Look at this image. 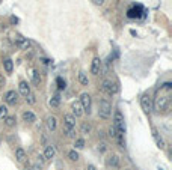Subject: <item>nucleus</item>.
I'll return each mask as SVG.
<instances>
[{"label":"nucleus","mask_w":172,"mask_h":170,"mask_svg":"<svg viewBox=\"0 0 172 170\" xmlns=\"http://www.w3.org/2000/svg\"><path fill=\"white\" fill-rule=\"evenodd\" d=\"M171 95H172V83L166 81L160 86V89L157 90L155 98L153 101V109L159 113H164L169 110L171 105Z\"/></svg>","instance_id":"f257e3e1"},{"label":"nucleus","mask_w":172,"mask_h":170,"mask_svg":"<svg viewBox=\"0 0 172 170\" xmlns=\"http://www.w3.org/2000/svg\"><path fill=\"white\" fill-rule=\"evenodd\" d=\"M113 127H115L118 134L125 133V120H124V116H122V113L119 110H116L115 114H113Z\"/></svg>","instance_id":"f03ea898"},{"label":"nucleus","mask_w":172,"mask_h":170,"mask_svg":"<svg viewBox=\"0 0 172 170\" xmlns=\"http://www.w3.org/2000/svg\"><path fill=\"white\" fill-rule=\"evenodd\" d=\"M98 114L103 119H109L110 118V114H112V104L107 100H101L100 101V104H98Z\"/></svg>","instance_id":"7ed1b4c3"},{"label":"nucleus","mask_w":172,"mask_h":170,"mask_svg":"<svg viewBox=\"0 0 172 170\" xmlns=\"http://www.w3.org/2000/svg\"><path fill=\"white\" fill-rule=\"evenodd\" d=\"M78 102L82 104L83 111L89 114V113H91V105H92V98H91V95L86 94V92H83V94L80 95V100H78Z\"/></svg>","instance_id":"20e7f679"},{"label":"nucleus","mask_w":172,"mask_h":170,"mask_svg":"<svg viewBox=\"0 0 172 170\" xmlns=\"http://www.w3.org/2000/svg\"><path fill=\"white\" fill-rule=\"evenodd\" d=\"M140 107H142V110L145 113H151L153 111V100H151L149 94H144L140 96Z\"/></svg>","instance_id":"39448f33"},{"label":"nucleus","mask_w":172,"mask_h":170,"mask_svg":"<svg viewBox=\"0 0 172 170\" xmlns=\"http://www.w3.org/2000/svg\"><path fill=\"white\" fill-rule=\"evenodd\" d=\"M101 89H103L107 95H115L118 92V86H116V83L112 81V80H104L103 85H101Z\"/></svg>","instance_id":"423d86ee"},{"label":"nucleus","mask_w":172,"mask_h":170,"mask_svg":"<svg viewBox=\"0 0 172 170\" xmlns=\"http://www.w3.org/2000/svg\"><path fill=\"white\" fill-rule=\"evenodd\" d=\"M5 101H6V104H9V105H15L18 102V94L15 90H8V92L5 94Z\"/></svg>","instance_id":"0eeeda50"},{"label":"nucleus","mask_w":172,"mask_h":170,"mask_svg":"<svg viewBox=\"0 0 172 170\" xmlns=\"http://www.w3.org/2000/svg\"><path fill=\"white\" fill-rule=\"evenodd\" d=\"M71 110H73V116L74 118H80V116H83V107H82V104L78 101H74L71 104Z\"/></svg>","instance_id":"6e6552de"},{"label":"nucleus","mask_w":172,"mask_h":170,"mask_svg":"<svg viewBox=\"0 0 172 170\" xmlns=\"http://www.w3.org/2000/svg\"><path fill=\"white\" fill-rule=\"evenodd\" d=\"M100 71H101V60H100V57H94L92 63H91V74L98 75Z\"/></svg>","instance_id":"1a4fd4ad"},{"label":"nucleus","mask_w":172,"mask_h":170,"mask_svg":"<svg viewBox=\"0 0 172 170\" xmlns=\"http://www.w3.org/2000/svg\"><path fill=\"white\" fill-rule=\"evenodd\" d=\"M18 89H20V94L23 95V96H27V95L30 94V86L27 81H20V85H18Z\"/></svg>","instance_id":"9d476101"},{"label":"nucleus","mask_w":172,"mask_h":170,"mask_svg":"<svg viewBox=\"0 0 172 170\" xmlns=\"http://www.w3.org/2000/svg\"><path fill=\"white\" fill-rule=\"evenodd\" d=\"M54 155H56V148L53 145H48L45 148V151H44V157H45V160H52L54 158Z\"/></svg>","instance_id":"9b49d317"},{"label":"nucleus","mask_w":172,"mask_h":170,"mask_svg":"<svg viewBox=\"0 0 172 170\" xmlns=\"http://www.w3.org/2000/svg\"><path fill=\"white\" fill-rule=\"evenodd\" d=\"M45 125H47V128H48L50 131H54L56 127H58V119H56L54 116H48V118L45 119Z\"/></svg>","instance_id":"f8f14e48"},{"label":"nucleus","mask_w":172,"mask_h":170,"mask_svg":"<svg viewBox=\"0 0 172 170\" xmlns=\"http://www.w3.org/2000/svg\"><path fill=\"white\" fill-rule=\"evenodd\" d=\"M23 120H24V122H29V124H32V122L36 120V116H35L33 111L26 110V111H23Z\"/></svg>","instance_id":"ddd939ff"},{"label":"nucleus","mask_w":172,"mask_h":170,"mask_svg":"<svg viewBox=\"0 0 172 170\" xmlns=\"http://www.w3.org/2000/svg\"><path fill=\"white\" fill-rule=\"evenodd\" d=\"M15 158H17L18 163H24L27 158L26 152H24V149H21V148H17L15 149Z\"/></svg>","instance_id":"4468645a"},{"label":"nucleus","mask_w":172,"mask_h":170,"mask_svg":"<svg viewBox=\"0 0 172 170\" xmlns=\"http://www.w3.org/2000/svg\"><path fill=\"white\" fill-rule=\"evenodd\" d=\"M17 45L20 50H29V48H30V41H29V39H24V38H18Z\"/></svg>","instance_id":"2eb2a0df"},{"label":"nucleus","mask_w":172,"mask_h":170,"mask_svg":"<svg viewBox=\"0 0 172 170\" xmlns=\"http://www.w3.org/2000/svg\"><path fill=\"white\" fill-rule=\"evenodd\" d=\"M153 137H154V140H155V143H157V146H159L160 149H163V148H164V142H163V138L159 136V131H157L155 128H153Z\"/></svg>","instance_id":"dca6fc26"},{"label":"nucleus","mask_w":172,"mask_h":170,"mask_svg":"<svg viewBox=\"0 0 172 170\" xmlns=\"http://www.w3.org/2000/svg\"><path fill=\"white\" fill-rule=\"evenodd\" d=\"M63 120H65V125L71 128H76V118L73 114H65L63 116Z\"/></svg>","instance_id":"f3484780"},{"label":"nucleus","mask_w":172,"mask_h":170,"mask_svg":"<svg viewBox=\"0 0 172 170\" xmlns=\"http://www.w3.org/2000/svg\"><path fill=\"white\" fill-rule=\"evenodd\" d=\"M3 68H5V71H6L8 74H11V72L14 71V62L11 59H5L3 60Z\"/></svg>","instance_id":"a211bd4d"},{"label":"nucleus","mask_w":172,"mask_h":170,"mask_svg":"<svg viewBox=\"0 0 172 170\" xmlns=\"http://www.w3.org/2000/svg\"><path fill=\"white\" fill-rule=\"evenodd\" d=\"M78 81H80V85H83V86L89 85V78H88V75H86V72H83V71L78 72Z\"/></svg>","instance_id":"6ab92c4d"},{"label":"nucleus","mask_w":172,"mask_h":170,"mask_svg":"<svg viewBox=\"0 0 172 170\" xmlns=\"http://www.w3.org/2000/svg\"><path fill=\"white\" fill-rule=\"evenodd\" d=\"M63 131H65V136L69 137V138H74V137H76V128H71V127L63 125Z\"/></svg>","instance_id":"aec40b11"},{"label":"nucleus","mask_w":172,"mask_h":170,"mask_svg":"<svg viewBox=\"0 0 172 170\" xmlns=\"http://www.w3.org/2000/svg\"><path fill=\"white\" fill-rule=\"evenodd\" d=\"M59 104H60V98L58 95H54V96H52V98L48 100V105H50V107H54V109H56V107H59Z\"/></svg>","instance_id":"412c9836"},{"label":"nucleus","mask_w":172,"mask_h":170,"mask_svg":"<svg viewBox=\"0 0 172 170\" xmlns=\"http://www.w3.org/2000/svg\"><path fill=\"white\" fill-rule=\"evenodd\" d=\"M91 129H92L91 125H89L88 122H83V124H82V127H80V133H82V134H89V133H91Z\"/></svg>","instance_id":"4be33fe9"},{"label":"nucleus","mask_w":172,"mask_h":170,"mask_svg":"<svg viewBox=\"0 0 172 170\" xmlns=\"http://www.w3.org/2000/svg\"><path fill=\"white\" fill-rule=\"evenodd\" d=\"M15 122H17V120H15V116H6V118H5V125H6V127H14Z\"/></svg>","instance_id":"5701e85b"},{"label":"nucleus","mask_w":172,"mask_h":170,"mask_svg":"<svg viewBox=\"0 0 172 170\" xmlns=\"http://www.w3.org/2000/svg\"><path fill=\"white\" fill-rule=\"evenodd\" d=\"M107 164H109V166H113V167H118V164H119V161H118V157H116V155L110 157V158L107 160Z\"/></svg>","instance_id":"b1692460"},{"label":"nucleus","mask_w":172,"mask_h":170,"mask_svg":"<svg viewBox=\"0 0 172 170\" xmlns=\"http://www.w3.org/2000/svg\"><path fill=\"white\" fill-rule=\"evenodd\" d=\"M68 158L71 160V161H77L78 160V152L74 149V151H69L68 152Z\"/></svg>","instance_id":"393cba45"},{"label":"nucleus","mask_w":172,"mask_h":170,"mask_svg":"<svg viewBox=\"0 0 172 170\" xmlns=\"http://www.w3.org/2000/svg\"><path fill=\"white\" fill-rule=\"evenodd\" d=\"M8 116V107L6 105H0V119H5Z\"/></svg>","instance_id":"a878e982"},{"label":"nucleus","mask_w":172,"mask_h":170,"mask_svg":"<svg viewBox=\"0 0 172 170\" xmlns=\"http://www.w3.org/2000/svg\"><path fill=\"white\" fill-rule=\"evenodd\" d=\"M74 146H76V149H83V148H85V140H83V138H77Z\"/></svg>","instance_id":"bb28decb"},{"label":"nucleus","mask_w":172,"mask_h":170,"mask_svg":"<svg viewBox=\"0 0 172 170\" xmlns=\"http://www.w3.org/2000/svg\"><path fill=\"white\" fill-rule=\"evenodd\" d=\"M32 77H33V83H35V85H38V83H39V80H41V77H39V72H38L36 69H33Z\"/></svg>","instance_id":"cd10ccee"},{"label":"nucleus","mask_w":172,"mask_h":170,"mask_svg":"<svg viewBox=\"0 0 172 170\" xmlns=\"http://www.w3.org/2000/svg\"><path fill=\"white\" fill-rule=\"evenodd\" d=\"M45 161H47V160H45L44 153H39V155H38V161H36V164H39V166L43 167L44 164H45Z\"/></svg>","instance_id":"c85d7f7f"},{"label":"nucleus","mask_w":172,"mask_h":170,"mask_svg":"<svg viewBox=\"0 0 172 170\" xmlns=\"http://www.w3.org/2000/svg\"><path fill=\"white\" fill-rule=\"evenodd\" d=\"M56 81H58V87H59L60 90H63V89H65V86H67V83H65V80H62V78H58V80H56Z\"/></svg>","instance_id":"c756f323"},{"label":"nucleus","mask_w":172,"mask_h":170,"mask_svg":"<svg viewBox=\"0 0 172 170\" xmlns=\"http://www.w3.org/2000/svg\"><path fill=\"white\" fill-rule=\"evenodd\" d=\"M109 136L112 137V138H116V136H118V133H116V129H115V127H110L109 128Z\"/></svg>","instance_id":"7c9ffc66"},{"label":"nucleus","mask_w":172,"mask_h":170,"mask_svg":"<svg viewBox=\"0 0 172 170\" xmlns=\"http://www.w3.org/2000/svg\"><path fill=\"white\" fill-rule=\"evenodd\" d=\"M26 101L29 102V104H35V101H36V100H35V95L29 94V95L26 96Z\"/></svg>","instance_id":"2f4dec72"},{"label":"nucleus","mask_w":172,"mask_h":170,"mask_svg":"<svg viewBox=\"0 0 172 170\" xmlns=\"http://www.w3.org/2000/svg\"><path fill=\"white\" fill-rule=\"evenodd\" d=\"M91 2H92L94 5H97V6H101V5H103L106 0H91Z\"/></svg>","instance_id":"473e14b6"},{"label":"nucleus","mask_w":172,"mask_h":170,"mask_svg":"<svg viewBox=\"0 0 172 170\" xmlns=\"http://www.w3.org/2000/svg\"><path fill=\"white\" fill-rule=\"evenodd\" d=\"M98 149H100V152H104V151H106V145H104V143H101V145L98 146Z\"/></svg>","instance_id":"72a5a7b5"},{"label":"nucleus","mask_w":172,"mask_h":170,"mask_svg":"<svg viewBox=\"0 0 172 170\" xmlns=\"http://www.w3.org/2000/svg\"><path fill=\"white\" fill-rule=\"evenodd\" d=\"M3 85H5V78H3V75L0 74V87H2Z\"/></svg>","instance_id":"f704fd0d"},{"label":"nucleus","mask_w":172,"mask_h":170,"mask_svg":"<svg viewBox=\"0 0 172 170\" xmlns=\"http://www.w3.org/2000/svg\"><path fill=\"white\" fill-rule=\"evenodd\" d=\"M88 170H97V169H95V166H92V164H89V166H88Z\"/></svg>","instance_id":"c9c22d12"},{"label":"nucleus","mask_w":172,"mask_h":170,"mask_svg":"<svg viewBox=\"0 0 172 170\" xmlns=\"http://www.w3.org/2000/svg\"><path fill=\"white\" fill-rule=\"evenodd\" d=\"M17 21H18V20H17L15 17H12V18H11V23H17Z\"/></svg>","instance_id":"e433bc0d"},{"label":"nucleus","mask_w":172,"mask_h":170,"mask_svg":"<svg viewBox=\"0 0 172 170\" xmlns=\"http://www.w3.org/2000/svg\"><path fill=\"white\" fill-rule=\"evenodd\" d=\"M26 170H30V169H26Z\"/></svg>","instance_id":"4c0bfd02"}]
</instances>
